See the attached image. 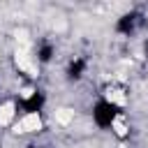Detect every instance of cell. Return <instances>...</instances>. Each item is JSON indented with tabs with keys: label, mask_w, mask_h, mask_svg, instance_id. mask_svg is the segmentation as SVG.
Masks as SVG:
<instances>
[{
	"label": "cell",
	"mask_w": 148,
	"mask_h": 148,
	"mask_svg": "<svg viewBox=\"0 0 148 148\" xmlns=\"http://www.w3.org/2000/svg\"><path fill=\"white\" fill-rule=\"evenodd\" d=\"M123 113H125L123 109H118L116 104H111V102L104 99V97H97V102L92 104V111H90L92 123H95L97 130H111V125H113Z\"/></svg>",
	"instance_id": "1"
},
{
	"label": "cell",
	"mask_w": 148,
	"mask_h": 148,
	"mask_svg": "<svg viewBox=\"0 0 148 148\" xmlns=\"http://www.w3.org/2000/svg\"><path fill=\"white\" fill-rule=\"evenodd\" d=\"M18 113H42L46 104V95L42 88H28L16 97Z\"/></svg>",
	"instance_id": "2"
},
{
	"label": "cell",
	"mask_w": 148,
	"mask_h": 148,
	"mask_svg": "<svg viewBox=\"0 0 148 148\" xmlns=\"http://www.w3.org/2000/svg\"><path fill=\"white\" fill-rule=\"evenodd\" d=\"M141 23H143V14L136 12V9H130V12H125V14L116 21V32H118V35H125V37H132V35L141 28Z\"/></svg>",
	"instance_id": "3"
},
{
	"label": "cell",
	"mask_w": 148,
	"mask_h": 148,
	"mask_svg": "<svg viewBox=\"0 0 148 148\" xmlns=\"http://www.w3.org/2000/svg\"><path fill=\"white\" fill-rule=\"evenodd\" d=\"M42 127H44L42 113H21L18 120L14 123V132L16 134H37Z\"/></svg>",
	"instance_id": "4"
},
{
	"label": "cell",
	"mask_w": 148,
	"mask_h": 148,
	"mask_svg": "<svg viewBox=\"0 0 148 148\" xmlns=\"http://www.w3.org/2000/svg\"><path fill=\"white\" fill-rule=\"evenodd\" d=\"M88 74V58H83V56H74L69 62H67V67H65V76H67V81H81L83 76Z\"/></svg>",
	"instance_id": "5"
},
{
	"label": "cell",
	"mask_w": 148,
	"mask_h": 148,
	"mask_svg": "<svg viewBox=\"0 0 148 148\" xmlns=\"http://www.w3.org/2000/svg\"><path fill=\"white\" fill-rule=\"evenodd\" d=\"M18 104L16 99H5L0 102V130L2 127H14V123L18 120Z\"/></svg>",
	"instance_id": "6"
},
{
	"label": "cell",
	"mask_w": 148,
	"mask_h": 148,
	"mask_svg": "<svg viewBox=\"0 0 148 148\" xmlns=\"http://www.w3.org/2000/svg\"><path fill=\"white\" fill-rule=\"evenodd\" d=\"M53 56H56V44L49 42V39H39L37 46H35L32 60H35L37 65H49V62L53 60Z\"/></svg>",
	"instance_id": "7"
},
{
	"label": "cell",
	"mask_w": 148,
	"mask_h": 148,
	"mask_svg": "<svg viewBox=\"0 0 148 148\" xmlns=\"http://www.w3.org/2000/svg\"><path fill=\"white\" fill-rule=\"evenodd\" d=\"M113 136H118V139H127L130 136V123H127V116L123 113L113 125H111V130H109Z\"/></svg>",
	"instance_id": "8"
},
{
	"label": "cell",
	"mask_w": 148,
	"mask_h": 148,
	"mask_svg": "<svg viewBox=\"0 0 148 148\" xmlns=\"http://www.w3.org/2000/svg\"><path fill=\"white\" fill-rule=\"evenodd\" d=\"M143 56L148 58V37H146V42H143Z\"/></svg>",
	"instance_id": "9"
}]
</instances>
